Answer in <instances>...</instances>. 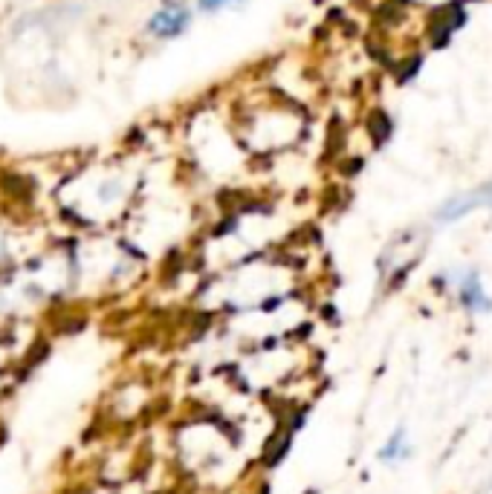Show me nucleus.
Instances as JSON below:
<instances>
[{
	"instance_id": "f257e3e1",
	"label": "nucleus",
	"mask_w": 492,
	"mask_h": 494,
	"mask_svg": "<svg viewBox=\"0 0 492 494\" xmlns=\"http://www.w3.org/2000/svg\"><path fill=\"white\" fill-rule=\"evenodd\" d=\"M189 24H191V9L185 0H162L160 12L148 20V32L160 41H168L183 35Z\"/></svg>"
},
{
	"instance_id": "f03ea898",
	"label": "nucleus",
	"mask_w": 492,
	"mask_h": 494,
	"mask_svg": "<svg viewBox=\"0 0 492 494\" xmlns=\"http://www.w3.org/2000/svg\"><path fill=\"white\" fill-rule=\"evenodd\" d=\"M478 205H489V185L475 189V191H464L452 197V200H446L441 212H437V220H441V223H455V220L466 217Z\"/></svg>"
},
{
	"instance_id": "7ed1b4c3",
	"label": "nucleus",
	"mask_w": 492,
	"mask_h": 494,
	"mask_svg": "<svg viewBox=\"0 0 492 494\" xmlns=\"http://www.w3.org/2000/svg\"><path fill=\"white\" fill-rule=\"evenodd\" d=\"M457 298L469 313H492V298L480 287V278L475 272H466L464 278H457Z\"/></svg>"
},
{
	"instance_id": "20e7f679",
	"label": "nucleus",
	"mask_w": 492,
	"mask_h": 494,
	"mask_svg": "<svg viewBox=\"0 0 492 494\" xmlns=\"http://www.w3.org/2000/svg\"><path fill=\"white\" fill-rule=\"evenodd\" d=\"M409 439H406V434L402 431H397L394 434L388 443H386V448H382V459H388V463H397V459H406L409 457Z\"/></svg>"
},
{
	"instance_id": "39448f33",
	"label": "nucleus",
	"mask_w": 492,
	"mask_h": 494,
	"mask_svg": "<svg viewBox=\"0 0 492 494\" xmlns=\"http://www.w3.org/2000/svg\"><path fill=\"white\" fill-rule=\"evenodd\" d=\"M240 4V0H197V6L206 9V12H217V9H223V6H235Z\"/></svg>"
},
{
	"instance_id": "423d86ee",
	"label": "nucleus",
	"mask_w": 492,
	"mask_h": 494,
	"mask_svg": "<svg viewBox=\"0 0 492 494\" xmlns=\"http://www.w3.org/2000/svg\"><path fill=\"white\" fill-rule=\"evenodd\" d=\"M489 205H492V185H489Z\"/></svg>"
}]
</instances>
